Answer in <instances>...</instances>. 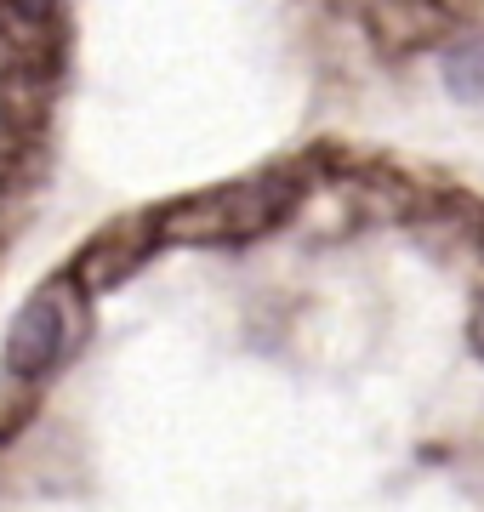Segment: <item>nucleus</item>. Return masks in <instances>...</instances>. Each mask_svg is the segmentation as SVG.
Listing matches in <instances>:
<instances>
[{"label": "nucleus", "instance_id": "nucleus-1", "mask_svg": "<svg viewBox=\"0 0 484 512\" xmlns=\"http://www.w3.org/2000/svg\"><path fill=\"white\" fill-rule=\"evenodd\" d=\"M57 353H63V302L35 296L6 330V370L18 382H35V376H46L57 365Z\"/></svg>", "mask_w": 484, "mask_h": 512}, {"label": "nucleus", "instance_id": "nucleus-2", "mask_svg": "<svg viewBox=\"0 0 484 512\" xmlns=\"http://www.w3.org/2000/svg\"><path fill=\"white\" fill-rule=\"evenodd\" d=\"M445 86L456 103H484V40H462L445 52Z\"/></svg>", "mask_w": 484, "mask_h": 512}, {"label": "nucleus", "instance_id": "nucleus-3", "mask_svg": "<svg viewBox=\"0 0 484 512\" xmlns=\"http://www.w3.org/2000/svg\"><path fill=\"white\" fill-rule=\"evenodd\" d=\"M52 6L57 0H6V12H12L18 23H46L52 18Z\"/></svg>", "mask_w": 484, "mask_h": 512}, {"label": "nucleus", "instance_id": "nucleus-4", "mask_svg": "<svg viewBox=\"0 0 484 512\" xmlns=\"http://www.w3.org/2000/svg\"><path fill=\"white\" fill-rule=\"evenodd\" d=\"M479 348H484V319H479Z\"/></svg>", "mask_w": 484, "mask_h": 512}]
</instances>
